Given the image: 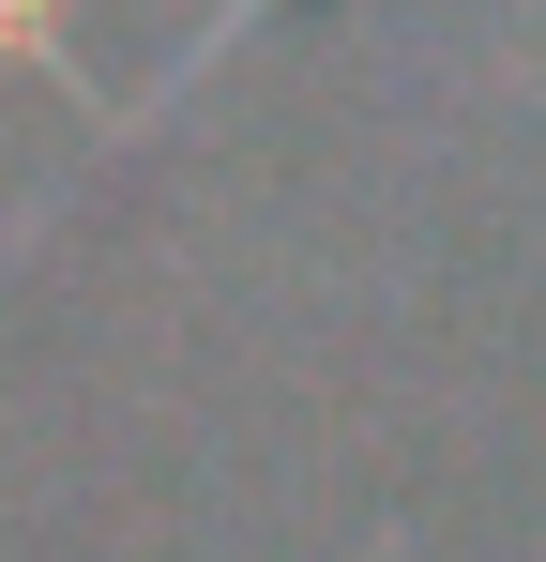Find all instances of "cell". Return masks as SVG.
Wrapping results in <instances>:
<instances>
[{"label": "cell", "mask_w": 546, "mask_h": 562, "mask_svg": "<svg viewBox=\"0 0 546 562\" xmlns=\"http://www.w3.org/2000/svg\"><path fill=\"white\" fill-rule=\"evenodd\" d=\"M31 15H46V0H0V46H15V31H31Z\"/></svg>", "instance_id": "obj_1"}]
</instances>
